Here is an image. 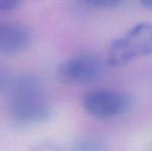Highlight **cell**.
Returning a JSON list of instances; mask_svg holds the SVG:
<instances>
[{
    "label": "cell",
    "instance_id": "6",
    "mask_svg": "<svg viewBox=\"0 0 152 151\" xmlns=\"http://www.w3.org/2000/svg\"><path fill=\"white\" fill-rule=\"evenodd\" d=\"M83 1L92 6H96V7L109 8L118 5L122 0H83Z\"/></svg>",
    "mask_w": 152,
    "mask_h": 151
},
{
    "label": "cell",
    "instance_id": "3",
    "mask_svg": "<svg viewBox=\"0 0 152 151\" xmlns=\"http://www.w3.org/2000/svg\"><path fill=\"white\" fill-rule=\"evenodd\" d=\"M104 74V65L94 54H79L63 61L57 69V78L70 86L90 85L99 81Z\"/></svg>",
    "mask_w": 152,
    "mask_h": 151
},
{
    "label": "cell",
    "instance_id": "7",
    "mask_svg": "<svg viewBox=\"0 0 152 151\" xmlns=\"http://www.w3.org/2000/svg\"><path fill=\"white\" fill-rule=\"evenodd\" d=\"M21 0H0V12H8L16 9L20 4Z\"/></svg>",
    "mask_w": 152,
    "mask_h": 151
},
{
    "label": "cell",
    "instance_id": "1",
    "mask_svg": "<svg viewBox=\"0 0 152 151\" xmlns=\"http://www.w3.org/2000/svg\"><path fill=\"white\" fill-rule=\"evenodd\" d=\"M8 111L20 124L35 125L50 118L52 113L44 83L35 76H22L8 88Z\"/></svg>",
    "mask_w": 152,
    "mask_h": 151
},
{
    "label": "cell",
    "instance_id": "4",
    "mask_svg": "<svg viewBox=\"0 0 152 151\" xmlns=\"http://www.w3.org/2000/svg\"><path fill=\"white\" fill-rule=\"evenodd\" d=\"M130 101L126 95L108 89H95L82 98V107L95 119L106 120L120 116L128 110Z\"/></svg>",
    "mask_w": 152,
    "mask_h": 151
},
{
    "label": "cell",
    "instance_id": "5",
    "mask_svg": "<svg viewBox=\"0 0 152 151\" xmlns=\"http://www.w3.org/2000/svg\"><path fill=\"white\" fill-rule=\"evenodd\" d=\"M31 33L20 23H0V55L15 56L25 52L31 44Z\"/></svg>",
    "mask_w": 152,
    "mask_h": 151
},
{
    "label": "cell",
    "instance_id": "2",
    "mask_svg": "<svg viewBox=\"0 0 152 151\" xmlns=\"http://www.w3.org/2000/svg\"><path fill=\"white\" fill-rule=\"evenodd\" d=\"M152 55V24L142 22L134 25L123 36L111 44L107 61L111 66L127 65L134 59Z\"/></svg>",
    "mask_w": 152,
    "mask_h": 151
},
{
    "label": "cell",
    "instance_id": "8",
    "mask_svg": "<svg viewBox=\"0 0 152 151\" xmlns=\"http://www.w3.org/2000/svg\"><path fill=\"white\" fill-rule=\"evenodd\" d=\"M10 82L8 79L7 71L4 69V67L0 66V93L3 92L7 87H10Z\"/></svg>",
    "mask_w": 152,
    "mask_h": 151
},
{
    "label": "cell",
    "instance_id": "9",
    "mask_svg": "<svg viewBox=\"0 0 152 151\" xmlns=\"http://www.w3.org/2000/svg\"><path fill=\"white\" fill-rule=\"evenodd\" d=\"M138 1L141 3V5L152 10V0H138Z\"/></svg>",
    "mask_w": 152,
    "mask_h": 151
}]
</instances>
